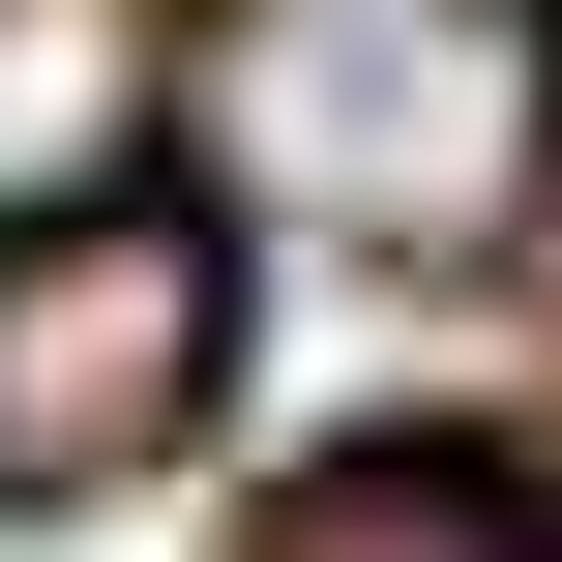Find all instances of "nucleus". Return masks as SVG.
Listing matches in <instances>:
<instances>
[{"label":"nucleus","mask_w":562,"mask_h":562,"mask_svg":"<svg viewBox=\"0 0 562 562\" xmlns=\"http://www.w3.org/2000/svg\"><path fill=\"white\" fill-rule=\"evenodd\" d=\"M148 178L207 237L474 296V267L562 237V0H178Z\"/></svg>","instance_id":"1"},{"label":"nucleus","mask_w":562,"mask_h":562,"mask_svg":"<svg viewBox=\"0 0 562 562\" xmlns=\"http://www.w3.org/2000/svg\"><path fill=\"white\" fill-rule=\"evenodd\" d=\"M207 415H237V237H207L178 178L30 207V237H0V533L148 504Z\"/></svg>","instance_id":"2"},{"label":"nucleus","mask_w":562,"mask_h":562,"mask_svg":"<svg viewBox=\"0 0 562 562\" xmlns=\"http://www.w3.org/2000/svg\"><path fill=\"white\" fill-rule=\"evenodd\" d=\"M237 562H562V474H533V445H474V415H385V445L267 474V533H237Z\"/></svg>","instance_id":"3"},{"label":"nucleus","mask_w":562,"mask_h":562,"mask_svg":"<svg viewBox=\"0 0 562 562\" xmlns=\"http://www.w3.org/2000/svg\"><path fill=\"white\" fill-rule=\"evenodd\" d=\"M89 178H148V59H119L89 0H0V237L89 207Z\"/></svg>","instance_id":"4"}]
</instances>
